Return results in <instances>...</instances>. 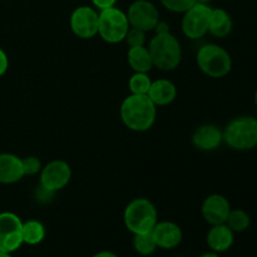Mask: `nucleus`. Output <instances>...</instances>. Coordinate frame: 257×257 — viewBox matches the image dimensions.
<instances>
[{"label":"nucleus","mask_w":257,"mask_h":257,"mask_svg":"<svg viewBox=\"0 0 257 257\" xmlns=\"http://www.w3.org/2000/svg\"><path fill=\"white\" fill-rule=\"evenodd\" d=\"M119 115L123 124L133 132H147L157 119V107L148 95L130 94L120 103Z\"/></svg>","instance_id":"obj_1"},{"label":"nucleus","mask_w":257,"mask_h":257,"mask_svg":"<svg viewBox=\"0 0 257 257\" xmlns=\"http://www.w3.org/2000/svg\"><path fill=\"white\" fill-rule=\"evenodd\" d=\"M153 65L163 72L177 69L182 62V47L172 33L156 34L148 43Z\"/></svg>","instance_id":"obj_2"},{"label":"nucleus","mask_w":257,"mask_h":257,"mask_svg":"<svg viewBox=\"0 0 257 257\" xmlns=\"http://www.w3.org/2000/svg\"><path fill=\"white\" fill-rule=\"evenodd\" d=\"M123 222L133 235L150 233L158 222V211L155 203L145 197L133 198L124 208Z\"/></svg>","instance_id":"obj_3"},{"label":"nucleus","mask_w":257,"mask_h":257,"mask_svg":"<svg viewBox=\"0 0 257 257\" xmlns=\"http://www.w3.org/2000/svg\"><path fill=\"white\" fill-rule=\"evenodd\" d=\"M223 142L235 151H250L257 147V118L241 115L226 125Z\"/></svg>","instance_id":"obj_4"},{"label":"nucleus","mask_w":257,"mask_h":257,"mask_svg":"<svg viewBox=\"0 0 257 257\" xmlns=\"http://www.w3.org/2000/svg\"><path fill=\"white\" fill-rule=\"evenodd\" d=\"M196 62L203 74L220 79L230 74L232 70V58L230 53L218 44H205L198 49Z\"/></svg>","instance_id":"obj_5"},{"label":"nucleus","mask_w":257,"mask_h":257,"mask_svg":"<svg viewBox=\"0 0 257 257\" xmlns=\"http://www.w3.org/2000/svg\"><path fill=\"white\" fill-rule=\"evenodd\" d=\"M130 29L127 14L118 8L112 7L100 10L98 18V35L108 44H118L124 42L125 34Z\"/></svg>","instance_id":"obj_6"},{"label":"nucleus","mask_w":257,"mask_h":257,"mask_svg":"<svg viewBox=\"0 0 257 257\" xmlns=\"http://www.w3.org/2000/svg\"><path fill=\"white\" fill-rule=\"evenodd\" d=\"M212 8L205 3H195L188 10L183 13L181 28L186 38L198 40L208 33V23Z\"/></svg>","instance_id":"obj_7"},{"label":"nucleus","mask_w":257,"mask_h":257,"mask_svg":"<svg viewBox=\"0 0 257 257\" xmlns=\"http://www.w3.org/2000/svg\"><path fill=\"white\" fill-rule=\"evenodd\" d=\"M40 186L49 192H58L68 186L72 180V168L63 160H53L43 166L39 173Z\"/></svg>","instance_id":"obj_8"},{"label":"nucleus","mask_w":257,"mask_h":257,"mask_svg":"<svg viewBox=\"0 0 257 257\" xmlns=\"http://www.w3.org/2000/svg\"><path fill=\"white\" fill-rule=\"evenodd\" d=\"M23 221L13 212H0V251L13 253L23 245Z\"/></svg>","instance_id":"obj_9"},{"label":"nucleus","mask_w":257,"mask_h":257,"mask_svg":"<svg viewBox=\"0 0 257 257\" xmlns=\"http://www.w3.org/2000/svg\"><path fill=\"white\" fill-rule=\"evenodd\" d=\"M98 18L99 12L95 8L82 5L70 14L69 25L73 34L80 39H92L98 35Z\"/></svg>","instance_id":"obj_10"},{"label":"nucleus","mask_w":257,"mask_h":257,"mask_svg":"<svg viewBox=\"0 0 257 257\" xmlns=\"http://www.w3.org/2000/svg\"><path fill=\"white\" fill-rule=\"evenodd\" d=\"M125 14H127L130 27L137 28L146 33L152 32L157 23L160 22V12L157 7L148 0L133 2Z\"/></svg>","instance_id":"obj_11"},{"label":"nucleus","mask_w":257,"mask_h":257,"mask_svg":"<svg viewBox=\"0 0 257 257\" xmlns=\"http://www.w3.org/2000/svg\"><path fill=\"white\" fill-rule=\"evenodd\" d=\"M231 203L225 196L220 193H212L203 200L201 206L202 217L208 225L215 226L226 223L228 213L231 211Z\"/></svg>","instance_id":"obj_12"},{"label":"nucleus","mask_w":257,"mask_h":257,"mask_svg":"<svg viewBox=\"0 0 257 257\" xmlns=\"http://www.w3.org/2000/svg\"><path fill=\"white\" fill-rule=\"evenodd\" d=\"M151 233L157 247L163 250L176 248L183 240L182 228L172 221H158Z\"/></svg>","instance_id":"obj_13"},{"label":"nucleus","mask_w":257,"mask_h":257,"mask_svg":"<svg viewBox=\"0 0 257 257\" xmlns=\"http://www.w3.org/2000/svg\"><path fill=\"white\" fill-rule=\"evenodd\" d=\"M223 143L222 130L215 124H202L195 130L192 135V145L202 152L216 151Z\"/></svg>","instance_id":"obj_14"},{"label":"nucleus","mask_w":257,"mask_h":257,"mask_svg":"<svg viewBox=\"0 0 257 257\" xmlns=\"http://www.w3.org/2000/svg\"><path fill=\"white\" fill-rule=\"evenodd\" d=\"M24 177L22 158L13 153H0V183L14 185Z\"/></svg>","instance_id":"obj_15"},{"label":"nucleus","mask_w":257,"mask_h":257,"mask_svg":"<svg viewBox=\"0 0 257 257\" xmlns=\"http://www.w3.org/2000/svg\"><path fill=\"white\" fill-rule=\"evenodd\" d=\"M206 241L211 251L217 253L225 252L232 247L235 242V232L226 223L211 226Z\"/></svg>","instance_id":"obj_16"},{"label":"nucleus","mask_w":257,"mask_h":257,"mask_svg":"<svg viewBox=\"0 0 257 257\" xmlns=\"http://www.w3.org/2000/svg\"><path fill=\"white\" fill-rule=\"evenodd\" d=\"M147 95L156 107H165L175 102L177 98V87L170 79L152 80Z\"/></svg>","instance_id":"obj_17"},{"label":"nucleus","mask_w":257,"mask_h":257,"mask_svg":"<svg viewBox=\"0 0 257 257\" xmlns=\"http://www.w3.org/2000/svg\"><path fill=\"white\" fill-rule=\"evenodd\" d=\"M232 28V18H231V15L225 9H221V8L212 9L210 17V23H208V33L212 37L218 38V39H223V38L228 37L231 34Z\"/></svg>","instance_id":"obj_18"},{"label":"nucleus","mask_w":257,"mask_h":257,"mask_svg":"<svg viewBox=\"0 0 257 257\" xmlns=\"http://www.w3.org/2000/svg\"><path fill=\"white\" fill-rule=\"evenodd\" d=\"M127 62L133 72L150 73L153 65L152 57L146 45L142 47H132L127 52Z\"/></svg>","instance_id":"obj_19"},{"label":"nucleus","mask_w":257,"mask_h":257,"mask_svg":"<svg viewBox=\"0 0 257 257\" xmlns=\"http://www.w3.org/2000/svg\"><path fill=\"white\" fill-rule=\"evenodd\" d=\"M23 243L29 246L39 245L44 241L47 236V230L45 226L38 220H28L23 222L22 228Z\"/></svg>","instance_id":"obj_20"},{"label":"nucleus","mask_w":257,"mask_h":257,"mask_svg":"<svg viewBox=\"0 0 257 257\" xmlns=\"http://www.w3.org/2000/svg\"><path fill=\"white\" fill-rule=\"evenodd\" d=\"M226 225L235 233L243 232L251 225L250 215L245 210H241V208H231L227 220H226Z\"/></svg>","instance_id":"obj_21"},{"label":"nucleus","mask_w":257,"mask_h":257,"mask_svg":"<svg viewBox=\"0 0 257 257\" xmlns=\"http://www.w3.org/2000/svg\"><path fill=\"white\" fill-rule=\"evenodd\" d=\"M151 84H152V79L148 73L133 72L128 80V88H130L131 94L147 95L150 92Z\"/></svg>","instance_id":"obj_22"},{"label":"nucleus","mask_w":257,"mask_h":257,"mask_svg":"<svg viewBox=\"0 0 257 257\" xmlns=\"http://www.w3.org/2000/svg\"><path fill=\"white\" fill-rule=\"evenodd\" d=\"M133 248L141 256H151L157 250L152 233H137L133 235Z\"/></svg>","instance_id":"obj_23"},{"label":"nucleus","mask_w":257,"mask_h":257,"mask_svg":"<svg viewBox=\"0 0 257 257\" xmlns=\"http://www.w3.org/2000/svg\"><path fill=\"white\" fill-rule=\"evenodd\" d=\"M146 34L147 33L143 32V30L130 27L127 34H125L124 42L127 43L130 48L142 47V45H146Z\"/></svg>","instance_id":"obj_24"},{"label":"nucleus","mask_w":257,"mask_h":257,"mask_svg":"<svg viewBox=\"0 0 257 257\" xmlns=\"http://www.w3.org/2000/svg\"><path fill=\"white\" fill-rule=\"evenodd\" d=\"M161 4L166 8L167 10L172 13H185L186 10L190 9L196 0H160Z\"/></svg>","instance_id":"obj_25"},{"label":"nucleus","mask_w":257,"mask_h":257,"mask_svg":"<svg viewBox=\"0 0 257 257\" xmlns=\"http://www.w3.org/2000/svg\"><path fill=\"white\" fill-rule=\"evenodd\" d=\"M23 163V171H24V176H35L40 173L43 165L42 161L35 156H28V157L22 158Z\"/></svg>","instance_id":"obj_26"},{"label":"nucleus","mask_w":257,"mask_h":257,"mask_svg":"<svg viewBox=\"0 0 257 257\" xmlns=\"http://www.w3.org/2000/svg\"><path fill=\"white\" fill-rule=\"evenodd\" d=\"M8 69H9V58L5 50L0 48V77H3L8 72Z\"/></svg>","instance_id":"obj_27"},{"label":"nucleus","mask_w":257,"mask_h":257,"mask_svg":"<svg viewBox=\"0 0 257 257\" xmlns=\"http://www.w3.org/2000/svg\"><path fill=\"white\" fill-rule=\"evenodd\" d=\"M90 2L93 3V5H94L95 9H98L100 12V10H104V9H108V8L115 7V3H117V0H90Z\"/></svg>","instance_id":"obj_28"},{"label":"nucleus","mask_w":257,"mask_h":257,"mask_svg":"<svg viewBox=\"0 0 257 257\" xmlns=\"http://www.w3.org/2000/svg\"><path fill=\"white\" fill-rule=\"evenodd\" d=\"M153 32H155L156 34H167V33H171L170 24L160 19V22L157 23V25L155 27Z\"/></svg>","instance_id":"obj_29"},{"label":"nucleus","mask_w":257,"mask_h":257,"mask_svg":"<svg viewBox=\"0 0 257 257\" xmlns=\"http://www.w3.org/2000/svg\"><path fill=\"white\" fill-rule=\"evenodd\" d=\"M92 257H119L117 253L112 252V251H99L95 255H93Z\"/></svg>","instance_id":"obj_30"},{"label":"nucleus","mask_w":257,"mask_h":257,"mask_svg":"<svg viewBox=\"0 0 257 257\" xmlns=\"http://www.w3.org/2000/svg\"><path fill=\"white\" fill-rule=\"evenodd\" d=\"M198 257H221L217 252H213V251H210V252H205Z\"/></svg>","instance_id":"obj_31"},{"label":"nucleus","mask_w":257,"mask_h":257,"mask_svg":"<svg viewBox=\"0 0 257 257\" xmlns=\"http://www.w3.org/2000/svg\"><path fill=\"white\" fill-rule=\"evenodd\" d=\"M0 257H12V253L3 252V251H0Z\"/></svg>","instance_id":"obj_32"},{"label":"nucleus","mask_w":257,"mask_h":257,"mask_svg":"<svg viewBox=\"0 0 257 257\" xmlns=\"http://www.w3.org/2000/svg\"><path fill=\"white\" fill-rule=\"evenodd\" d=\"M196 2H198V3H205V4H208V3L212 2V0H196Z\"/></svg>","instance_id":"obj_33"},{"label":"nucleus","mask_w":257,"mask_h":257,"mask_svg":"<svg viewBox=\"0 0 257 257\" xmlns=\"http://www.w3.org/2000/svg\"><path fill=\"white\" fill-rule=\"evenodd\" d=\"M255 104H256V108H257V89L255 92Z\"/></svg>","instance_id":"obj_34"},{"label":"nucleus","mask_w":257,"mask_h":257,"mask_svg":"<svg viewBox=\"0 0 257 257\" xmlns=\"http://www.w3.org/2000/svg\"><path fill=\"white\" fill-rule=\"evenodd\" d=\"M177 257H178V256H177Z\"/></svg>","instance_id":"obj_35"}]
</instances>
